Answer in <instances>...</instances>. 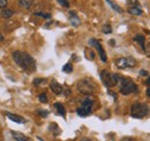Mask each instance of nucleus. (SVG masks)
I'll use <instances>...</instances> for the list:
<instances>
[{"instance_id": "obj_1", "label": "nucleus", "mask_w": 150, "mask_h": 141, "mask_svg": "<svg viewBox=\"0 0 150 141\" xmlns=\"http://www.w3.org/2000/svg\"><path fill=\"white\" fill-rule=\"evenodd\" d=\"M14 62L19 66L21 69L28 72H34L36 70V61L30 54L21 51H15L12 54Z\"/></svg>"}, {"instance_id": "obj_2", "label": "nucleus", "mask_w": 150, "mask_h": 141, "mask_svg": "<svg viewBox=\"0 0 150 141\" xmlns=\"http://www.w3.org/2000/svg\"><path fill=\"white\" fill-rule=\"evenodd\" d=\"M119 91L122 95H128L132 93H137L139 87L137 85L129 78H124V77H119Z\"/></svg>"}, {"instance_id": "obj_3", "label": "nucleus", "mask_w": 150, "mask_h": 141, "mask_svg": "<svg viewBox=\"0 0 150 141\" xmlns=\"http://www.w3.org/2000/svg\"><path fill=\"white\" fill-rule=\"evenodd\" d=\"M150 114V107L147 103L135 102L131 107V116L136 119H142Z\"/></svg>"}, {"instance_id": "obj_4", "label": "nucleus", "mask_w": 150, "mask_h": 141, "mask_svg": "<svg viewBox=\"0 0 150 141\" xmlns=\"http://www.w3.org/2000/svg\"><path fill=\"white\" fill-rule=\"evenodd\" d=\"M77 89L81 94H84V95H91L95 93V83L93 82V79L90 78H83L82 80H80L77 83Z\"/></svg>"}, {"instance_id": "obj_5", "label": "nucleus", "mask_w": 150, "mask_h": 141, "mask_svg": "<svg viewBox=\"0 0 150 141\" xmlns=\"http://www.w3.org/2000/svg\"><path fill=\"white\" fill-rule=\"evenodd\" d=\"M119 75L117 73H112L108 70H102L100 71V79L103 82V84L106 86L108 88L113 87L115 85H118L119 82Z\"/></svg>"}, {"instance_id": "obj_6", "label": "nucleus", "mask_w": 150, "mask_h": 141, "mask_svg": "<svg viewBox=\"0 0 150 141\" xmlns=\"http://www.w3.org/2000/svg\"><path fill=\"white\" fill-rule=\"evenodd\" d=\"M93 106H94V100L90 98H86L82 100L81 106L76 109V114L80 117H87L91 115L93 112Z\"/></svg>"}, {"instance_id": "obj_7", "label": "nucleus", "mask_w": 150, "mask_h": 141, "mask_svg": "<svg viewBox=\"0 0 150 141\" xmlns=\"http://www.w3.org/2000/svg\"><path fill=\"white\" fill-rule=\"evenodd\" d=\"M115 66L117 68L124 70L128 68H134L136 66V60L132 56H126V57H120L115 60Z\"/></svg>"}, {"instance_id": "obj_8", "label": "nucleus", "mask_w": 150, "mask_h": 141, "mask_svg": "<svg viewBox=\"0 0 150 141\" xmlns=\"http://www.w3.org/2000/svg\"><path fill=\"white\" fill-rule=\"evenodd\" d=\"M89 45H90V46H94L95 48L97 50V52H98V55H99V57H100L102 62H106V61H108L106 53H105V51H104L103 46L100 45V43H99L97 39H94V38H91V39L89 40Z\"/></svg>"}, {"instance_id": "obj_9", "label": "nucleus", "mask_w": 150, "mask_h": 141, "mask_svg": "<svg viewBox=\"0 0 150 141\" xmlns=\"http://www.w3.org/2000/svg\"><path fill=\"white\" fill-rule=\"evenodd\" d=\"M50 88H51V91H52L56 95H61V94H62V92H64V87H62V85H61V84H59L57 80H52V82H51V84H50Z\"/></svg>"}, {"instance_id": "obj_10", "label": "nucleus", "mask_w": 150, "mask_h": 141, "mask_svg": "<svg viewBox=\"0 0 150 141\" xmlns=\"http://www.w3.org/2000/svg\"><path fill=\"white\" fill-rule=\"evenodd\" d=\"M6 116H7L12 122H14V123L24 124L25 122H27L23 117H21V116H19V115H15V114H12V112H6Z\"/></svg>"}, {"instance_id": "obj_11", "label": "nucleus", "mask_w": 150, "mask_h": 141, "mask_svg": "<svg viewBox=\"0 0 150 141\" xmlns=\"http://www.w3.org/2000/svg\"><path fill=\"white\" fill-rule=\"evenodd\" d=\"M69 20H71V23H72L73 27H77L81 23V21H80V18L77 16V14L75 12H73V10L69 12Z\"/></svg>"}, {"instance_id": "obj_12", "label": "nucleus", "mask_w": 150, "mask_h": 141, "mask_svg": "<svg viewBox=\"0 0 150 141\" xmlns=\"http://www.w3.org/2000/svg\"><path fill=\"white\" fill-rule=\"evenodd\" d=\"M128 13L131 15H135V16H139V15H142L143 14V10L140 6H133V7H128Z\"/></svg>"}, {"instance_id": "obj_13", "label": "nucleus", "mask_w": 150, "mask_h": 141, "mask_svg": "<svg viewBox=\"0 0 150 141\" xmlns=\"http://www.w3.org/2000/svg\"><path fill=\"white\" fill-rule=\"evenodd\" d=\"M12 135H13V138L16 141H31L27 135H24V134H22V133H20V132H14V131H12Z\"/></svg>"}, {"instance_id": "obj_14", "label": "nucleus", "mask_w": 150, "mask_h": 141, "mask_svg": "<svg viewBox=\"0 0 150 141\" xmlns=\"http://www.w3.org/2000/svg\"><path fill=\"white\" fill-rule=\"evenodd\" d=\"M133 39H134V41H136V43H139V44L141 45V47H142L143 51H146V44H144V43H146V37H144V36L136 35Z\"/></svg>"}, {"instance_id": "obj_15", "label": "nucleus", "mask_w": 150, "mask_h": 141, "mask_svg": "<svg viewBox=\"0 0 150 141\" xmlns=\"http://www.w3.org/2000/svg\"><path fill=\"white\" fill-rule=\"evenodd\" d=\"M54 108L57 109V111H58V114L61 116V117H64V118H66V109H65V107L62 106L61 103H59V102H57L54 103Z\"/></svg>"}, {"instance_id": "obj_16", "label": "nucleus", "mask_w": 150, "mask_h": 141, "mask_svg": "<svg viewBox=\"0 0 150 141\" xmlns=\"http://www.w3.org/2000/svg\"><path fill=\"white\" fill-rule=\"evenodd\" d=\"M19 5L20 7H22V8L29 9L34 5V0H19Z\"/></svg>"}, {"instance_id": "obj_17", "label": "nucleus", "mask_w": 150, "mask_h": 141, "mask_svg": "<svg viewBox=\"0 0 150 141\" xmlns=\"http://www.w3.org/2000/svg\"><path fill=\"white\" fill-rule=\"evenodd\" d=\"M49 128H50V131L54 134V135H59L60 133H61V130H60V127L57 125L56 123H52V124H50V126H49Z\"/></svg>"}, {"instance_id": "obj_18", "label": "nucleus", "mask_w": 150, "mask_h": 141, "mask_svg": "<svg viewBox=\"0 0 150 141\" xmlns=\"http://www.w3.org/2000/svg\"><path fill=\"white\" fill-rule=\"evenodd\" d=\"M105 1H106V2H108V3H109V5L111 6V7H112V9H113V10H115L117 13H119V14H121V13L124 12V10L121 9V7H120V6H118L117 3H114L113 1H111V0H105Z\"/></svg>"}, {"instance_id": "obj_19", "label": "nucleus", "mask_w": 150, "mask_h": 141, "mask_svg": "<svg viewBox=\"0 0 150 141\" xmlns=\"http://www.w3.org/2000/svg\"><path fill=\"white\" fill-rule=\"evenodd\" d=\"M13 14H14V12H13V9H11V8H5V9L1 12V16L4 18H9Z\"/></svg>"}, {"instance_id": "obj_20", "label": "nucleus", "mask_w": 150, "mask_h": 141, "mask_svg": "<svg viewBox=\"0 0 150 141\" xmlns=\"http://www.w3.org/2000/svg\"><path fill=\"white\" fill-rule=\"evenodd\" d=\"M84 55H86V57H87L88 60H90V61L95 60V53L90 48H86V50H84Z\"/></svg>"}, {"instance_id": "obj_21", "label": "nucleus", "mask_w": 150, "mask_h": 141, "mask_svg": "<svg viewBox=\"0 0 150 141\" xmlns=\"http://www.w3.org/2000/svg\"><path fill=\"white\" fill-rule=\"evenodd\" d=\"M35 15L36 16H40V17L43 18H46V20H51V14H49V13H43V12H36L35 13Z\"/></svg>"}, {"instance_id": "obj_22", "label": "nucleus", "mask_w": 150, "mask_h": 141, "mask_svg": "<svg viewBox=\"0 0 150 141\" xmlns=\"http://www.w3.org/2000/svg\"><path fill=\"white\" fill-rule=\"evenodd\" d=\"M62 71L64 72H67V73H71L73 71V66L72 63H66L64 67H62Z\"/></svg>"}, {"instance_id": "obj_23", "label": "nucleus", "mask_w": 150, "mask_h": 141, "mask_svg": "<svg viewBox=\"0 0 150 141\" xmlns=\"http://www.w3.org/2000/svg\"><path fill=\"white\" fill-rule=\"evenodd\" d=\"M102 31H103L104 34H106V35H109V34H112V27H111L110 24H105V25L103 27Z\"/></svg>"}, {"instance_id": "obj_24", "label": "nucleus", "mask_w": 150, "mask_h": 141, "mask_svg": "<svg viewBox=\"0 0 150 141\" xmlns=\"http://www.w3.org/2000/svg\"><path fill=\"white\" fill-rule=\"evenodd\" d=\"M45 83H46V79H44V78H36V79H34V85H35V86L43 85V84H45Z\"/></svg>"}, {"instance_id": "obj_25", "label": "nucleus", "mask_w": 150, "mask_h": 141, "mask_svg": "<svg viewBox=\"0 0 150 141\" xmlns=\"http://www.w3.org/2000/svg\"><path fill=\"white\" fill-rule=\"evenodd\" d=\"M36 114L39 115L40 117H44V118L49 116V111H47V110H43V109H38V110H36Z\"/></svg>"}, {"instance_id": "obj_26", "label": "nucleus", "mask_w": 150, "mask_h": 141, "mask_svg": "<svg viewBox=\"0 0 150 141\" xmlns=\"http://www.w3.org/2000/svg\"><path fill=\"white\" fill-rule=\"evenodd\" d=\"M38 99H39V101H40L42 103H46V102H47V96H46L45 93H42V94L38 96Z\"/></svg>"}, {"instance_id": "obj_27", "label": "nucleus", "mask_w": 150, "mask_h": 141, "mask_svg": "<svg viewBox=\"0 0 150 141\" xmlns=\"http://www.w3.org/2000/svg\"><path fill=\"white\" fill-rule=\"evenodd\" d=\"M58 3L61 5L65 8H68L69 7V1H67V0H58Z\"/></svg>"}, {"instance_id": "obj_28", "label": "nucleus", "mask_w": 150, "mask_h": 141, "mask_svg": "<svg viewBox=\"0 0 150 141\" xmlns=\"http://www.w3.org/2000/svg\"><path fill=\"white\" fill-rule=\"evenodd\" d=\"M127 3L129 5V7H133V6H140V5H139V0H127Z\"/></svg>"}, {"instance_id": "obj_29", "label": "nucleus", "mask_w": 150, "mask_h": 141, "mask_svg": "<svg viewBox=\"0 0 150 141\" xmlns=\"http://www.w3.org/2000/svg\"><path fill=\"white\" fill-rule=\"evenodd\" d=\"M8 1L7 0H0V8H6Z\"/></svg>"}, {"instance_id": "obj_30", "label": "nucleus", "mask_w": 150, "mask_h": 141, "mask_svg": "<svg viewBox=\"0 0 150 141\" xmlns=\"http://www.w3.org/2000/svg\"><path fill=\"white\" fill-rule=\"evenodd\" d=\"M120 141H135V139L132 138V137H124Z\"/></svg>"}, {"instance_id": "obj_31", "label": "nucleus", "mask_w": 150, "mask_h": 141, "mask_svg": "<svg viewBox=\"0 0 150 141\" xmlns=\"http://www.w3.org/2000/svg\"><path fill=\"white\" fill-rule=\"evenodd\" d=\"M140 75L143 76V77H147V76H149V72L147 70H141L140 71Z\"/></svg>"}, {"instance_id": "obj_32", "label": "nucleus", "mask_w": 150, "mask_h": 141, "mask_svg": "<svg viewBox=\"0 0 150 141\" xmlns=\"http://www.w3.org/2000/svg\"><path fill=\"white\" fill-rule=\"evenodd\" d=\"M108 93H109V95H112L114 100H117V94H114V92H112V91H109Z\"/></svg>"}, {"instance_id": "obj_33", "label": "nucleus", "mask_w": 150, "mask_h": 141, "mask_svg": "<svg viewBox=\"0 0 150 141\" xmlns=\"http://www.w3.org/2000/svg\"><path fill=\"white\" fill-rule=\"evenodd\" d=\"M69 94H71V89H69V88H66V89H65V95L68 96Z\"/></svg>"}, {"instance_id": "obj_34", "label": "nucleus", "mask_w": 150, "mask_h": 141, "mask_svg": "<svg viewBox=\"0 0 150 141\" xmlns=\"http://www.w3.org/2000/svg\"><path fill=\"white\" fill-rule=\"evenodd\" d=\"M146 94H147V96H149V98H150V87L147 88V91H146Z\"/></svg>"}, {"instance_id": "obj_35", "label": "nucleus", "mask_w": 150, "mask_h": 141, "mask_svg": "<svg viewBox=\"0 0 150 141\" xmlns=\"http://www.w3.org/2000/svg\"><path fill=\"white\" fill-rule=\"evenodd\" d=\"M80 141H93V140H91L90 138H82Z\"/></svg>"}, {"instance_id": "obj_36", "label": "nucleus", "mask_w": 150, "mask_h": 141, "mask_svg": "<svg viewBox=\"0 0 150 141\" xmlns=\"http://www.w3.org/2000/svg\"><path fill=\"white\" fill-rule=\"evenodd\" d=\"M144 52H148V53H150V44L147 46V47H146V51H144Z\"/></svg>"}, {"instance_id": "obj_37", "label": "nucleus", "mask_w": 150, "mask_h": 141, "mask_svg": "<svg viewBox=\"0 0 150 141\" xmlns=\"http://www.w3.org/2000/svg\"><path fill=\"white\" fill-rule=\"evenodd\" d=\"M109 44H110V45H112V46H114V45H115V41H114V40H110V43H109Z\"/></svg>"}, {"instance_id": "obj_38", "label": "nucleus", "mask_w": 150, "mask_h": 141, "mask_svg": "<svg viewBox=\"0 0 150 141\" xmlns=\"http://www.w3.org/2000/svg\"><path fill=\"white\" fill-rule=\"evenodd\" d=\"M146 85H150V75H149V78H148L147 82H146Z\"/></svg>"}, {"instance_id": "obj_39", "label": "nucleus", "mask_w": 150, "mask_h": 141, "mask_svg": "<svg viewBox=\"0 0 150 141\" xmlns=\"http://www.w3.org/2000/svg\"><path fill=\"white\" fill-rule=\"evenodd\" d=\"M2 40H4V36L0 34V41H2Z\"/></svg>"}]
</instances>
